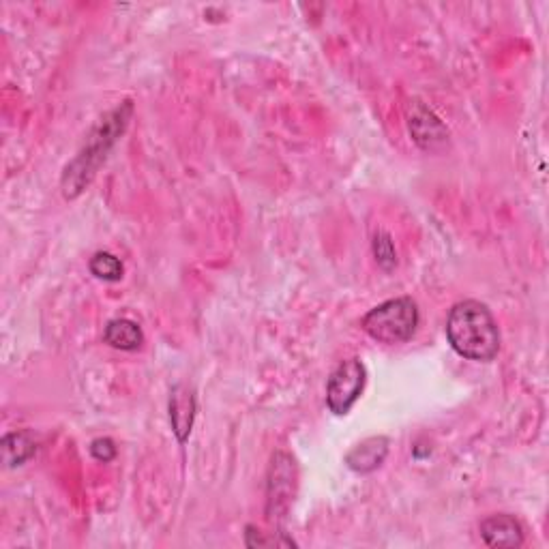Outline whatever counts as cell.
Returning <instances> with one entry per match:
<instances>
[{
	"instance_id": "cell-15",
	"label": "cell",
	"mask_w": 549,
	"mask_h": 549,
	"mask_svg": "<svg viewBox=\"0 0 549 549\" xmlns=\"http://www.w3.org/2000/svg\"><path fill=\"white\" fill-rule=\"evenodd\" d=\"M91 455L101 464H108L116 457V444L110 438H97L91 442Z\"/></svg>"
},
{
	"instance_id": "cell-12",
	"label": "cell",
	"mask_w": 549,
	"mask_h": 549,
	"mask_svg": "<svg viewBox=\"0 0 549 549\" xmlns=\"http://www.w3.org/2000/svg\"><path fill=\"white\" fill-rule=\"evenodd\" d=\"M88 269L103 281H121L125 275V266L121 262V258H116L110 251H97V254L88 262Z\"/></svg>"
},
{
	"instance_id": "cell-11",
	"label": "cell",
	"mask_w": 549,
	"mask_h": 549,
	"mask_svg": "<svg viewBox=\"0 0 549 549\" xmlns=\"http://www.w3.org/2000/svg\"><path fill=\"white\" fill-rule=\"evenodd\" d=\"M0 451H3V462L9 468H16L31 462L37 453V442L28 432H11L0 440Z\"/></svg>"
},
{
	"instance_id": "cell-14",
	"label": "cell",
	"mask_w": 549,
	"mask_h": 549,
	"mask_svg": "<svg viewBox=\"0 0 549 549\" xmlns=\"http://www.w3.org/2000/svg\"><path fill=\"white\" fill-rule=\"evenodd\" d=\"M245 545L247 547H296V543L290 537H286L284 532L266 534L262 530H256L254 526H247Z\"/></svg>"
},
{
	"instance_id": "cell-9",
	"label": "cell",
	"mask_w": 549,
	"mask_h": 549,
	"mask_svg": "<svg viewBox=\"0 0 549 549\" xmlns=\"http://www.w3.org/2000/svg\"><path fill=\"white\" fill-rule=\"evenodd\" d=\"M387 455H389V438L372 436L363 440L361 444H356V447L346 455V464L354 472L369 474L384 464Z\"/></svg>"
},
{
	"instance_id": "cell-1",
	"label": "cell",
	"mask_w": 549,
	"mask_h": 549,
	"mask_svg": "<svg viewBox=\"0 0 549 549\" xmlns=\"http://www.w3.org/2000/svg\"><path fill=\"white\" fill-rule=\"evenodd\" d=\"M133 116V103L123 101L121 106H116L112 112H108L99 123L93 127L91 136L86 138V144L78 157L73 159L65 168L63 174V196L67 200L78 198L82 191L93 181L101 163L108 159V153L114 148L116 140L123 136L129 121Z\"/></svg>"
},
{
	"instance_id": "cell-10",
	"label": "cell",
	"mask_w": 549,
	"mask_h": 549,
	"mask_svg": "<svg viewBox=\"0 0 549 549\" xmlns=\"http://www.w3.org/2000/svg\"><path fill=\"white\" fill-rule=\"evenodd\" d=\"M103 339H106L108 346H112L116 350L136 352L144 344V333H142L138 322H133L129 318H116V320L108 322Z\"/></svg>"
},
{
	"instance_id": "cell-4",
	"label": "cell",
	"mask_w": 549,
	"mask_h": 549,
	"mask_svg": "<svg viewBox=\"0 0 549 549\" xmlns=\"http://www.w3.org/2000/svg\"><path fill=\"white\" fill-rule=\"evenodd\" d=\"M367 369L359 359L339 363L326 384V406L337 417H344L359 402L365 389Z\"/></svg>"
},
{
	"instance_id": "cell-5",
	"label": "cell",
	"mask_w": 549,
	"mask_h": 549,
	"mask_svg": "<svg viewBox=\"0 0 549 549\" xmlns=\"http://www.w3.org/2000/svg\"><path fill=\"white\" fill-rule=\"evenodd\" d=\"M296 492V464L294 459L279 451L271 459L269 468V504H266V515L269 519H281L294 500Z\"/></svg>"
},
{
	"instance_id": "cell-3",
	"label": "cell",
	"mask_w": 549,
	"mask_h": 549,
	"mask_svg": "<svg viewBox=\"0 0 549 549\" xmlns=\"http://www.w3.org/2000/svg\"><path fill=\"white\" fill-rule=\"evenodd\" d=\"M419 307L410 296H399V299L384 301L378 307L369 309L361 326L363 331L380 341V344L395 346L406 344L419 329Z\"/></svg>"
},
{
	"instance_id": "cell-8",
	"label": "cell",
	"mask_w": 549,
	"mask_h": 549,
	"mask_svg": "<svg viewBox=\"0 0 549 549\" xmlns=\"http://www.w3.org/2000/svg\"><path fill=\"white\" fill-rule=\"evenodd\" d=\"M481 537L485 545L489 547H504V549H513V547H522L526 537H524V528L517 522L513 515H492L481 522Z\"/></svg>"
},
{
	"instance_id": "cell-2",
	"label": "cell",
	"mask_w": 549,
	"mask_h": 549,
	"mask_svg": "<svg viewBox=\"0 0 549 549\" xmlns=\"http://www.w3.org/2000/svg\"><path fill=\"white\" fill-rule=\"evenodd\" d=\"M451 348L468 361L487 363L500 352V326L481 301H462L451 307L447 318Z\"/></svg>"
},
{
	"instance_id": "cell-7",
	"label": "cell",
	"mask_w": 549,
	"mask_h": 549,
	"mask_svg": "<svg viewBox=\"0 0 549 549\" xmlns=\"http://www.w3.org/2000/svg\"><path fill=\"white\" fill-rule=\"evenodd\" d=\"M196 395L185 384H176L170 393V423L176 440L185 444L191 436V429H194L196 421Z\"/></svg>"
},
{
	"instance_id": "cell-6",
	"label": "cell",
	"mask_w": 549,
	"mask_h": 549,
	"mask_svg": "<svg viewBox=\"0 0 549 549\" xmlns=\"http://www.w3.org/2000/svg\"><path fill=\"white\" fill-rule=\"evenodd\" d=\"M408 129L412 140L417 142L423 151H438L449 142V129L444 127L440 118L429 110L425 103L414 101L408 116Z\"/></svg>"
},
{
	"instance_id": "cell-13",
	"label": "cell",
	"mask_w": 549,
	"mask_h": 549,
	"mask_svg": "<svg viewBox=\"0 0 549 549\" xmlns=\"http://www.w3.org/2000/svg\"><path fill=\"white\" fill-rule=\"evenodd\" d=\"M372 249H374L376 262H378V266L382 271H393L395 269V266H397V251H395V243H393L389 232L378 230L376 236H374Z\"/></svg>"
}]
</instances>
